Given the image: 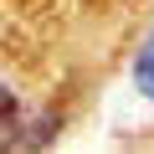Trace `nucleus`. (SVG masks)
<instances>
[{
    "mask_svg": "<svg viewBox=\"0 0 154 154\" xmlns=\"http://www.w3.org/2000/svg\"><path fill=\"white\" fill-rule=\"evenodd\" d=\"M134 88H139L144 98H154V36L144 41V51H139V62H134Z\"/></svg>",
    "mask_w": 154,
    "mask_h": 154,
    "instance_id": "obj_1",
    "label": "nucleus"
}]
</instances>
